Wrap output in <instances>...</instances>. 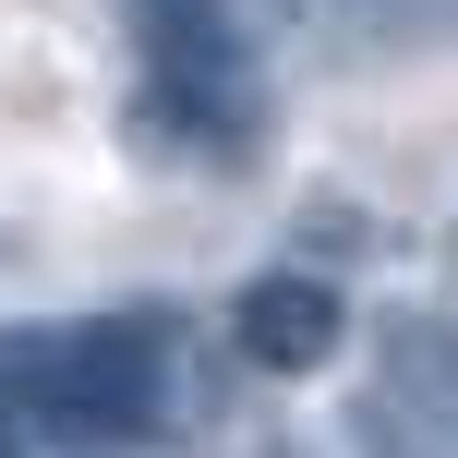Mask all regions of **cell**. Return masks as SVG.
Wrapping results in <instances>:
<instances>
[{"mask_svg": "<svg viewBox=\"0 0 458 458\" xmlns=\"http://www.w3.org/2000/svg\"><path fill=\"white\" fill-rule=\"evenodd\" d=\"M182 411V326L157 301L121 314H61L0 338V435H48V446H145Z\"/></svg>", "mask_w": 458, "mask_h": 458, "instance_id": "6da1fadb", "label": "cell"}, {"mask_svg": "<svg viewBox=\"0 0 458 458\" xmlns=\"http://www.w3.org/2000/svg\"><path fill=\"white\" fill-rule=\"evenodd\" d=\"M145 133L182 157H253L266 133V0H133Z\"/></svg>", "mask_w": 458, "mask_h": 458, "instance_id": "7a4b0ae2", "label": "cell"}, {"mask_svg": "<svg viewBox=\"0 0 458 458\" xmlns=\"http://www.w3.org/2000/svg\"><path fill=\"white\" fill-rule=\"evenodd\" d=\"M362 411H386L422 458H458V314H374Z\"/></svg>", "mask_w": 458, "mask_h": 458, "instance_id": "3957f363", "label": "cell"}, {"mask_svg": "<svg viewBox=\"0 0 458 458\" xmlns=\"http://www.w3.org/2000/svg\"><path fill=\"white\" fill-rule=\"evenodd\" d=\"M229 338H242L253 374H326L338 338H350V301L326 290V277H301V266H266V277H242V301H229Z\"/></svg>", "mask_w": 458, "mask_h": 458, "instance_id": "277c9868", "label": "cell"}, {"mask_svg": "<svg viewBox=\"0 0 458 458\" xmlns=\"http://www.w3.org/2000/svg\"><path fill=\"white\" fill-rule=\"evenodd\" d=\"M314 13H338L350 37H411V24H435L446 0H314Z\"/></svg>", "mask_w": 458, "mask_h": 458, "instance_id": "5b68a950", "label": "cell"}, {"mask_svg": "<svg viewBox=\"0 0 458 458\" xmlns=\"http://www.w3.org/2000/svg\"><path fill=\"white\" fill-rule=\"evenodd\" d=\"M350 446H362V458H422V446H411V435H398V422H386V411H350Z\"/></svg>", "mask_w": 458, "mask_h": 458, "instance_id": "8992f818", "label": "cell"}]
</instances>
